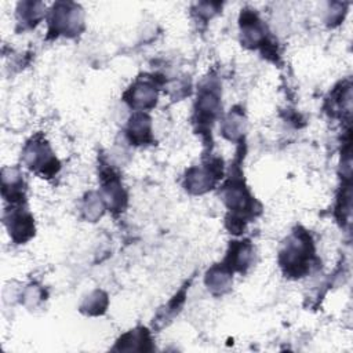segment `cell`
Returning <instances> with one entry per match:
<instances>
[{
    "mask_svg": "<svg viewBox=\"0 0 353 353\" xmlns=\"http://www.w3.org/2000/svg\"><path fill=\"white\" fill-rule=\"evenodd\" d=\"M312 252L310 237L306 233H295L280 255V262L285 273L295 277H301L306 273L310 266V259L313 258Z\"/></svg>",
    "mask_w": 353,
    "mask_h": 353,
    "instance_id": "obj_1",
    "label": "cell"
},
{
    "mask_svg": "<svg viewBox=\"0 0 353 353\" xmlns=\"http://www.w3.org/2000/svg\"><path fill=\"white\" fill-rule=\"evenodd\" d=\"M25 157L28 165L43 175H51L58 170L57 159L51 156L47 143L43 141L36 142V139H33V143H29L26 148Z\"/></svg>",
    "mask_w": 353,
    "mask_h": 353,
    "instance_id": "obj_2",
    "label": "cell"
},
{
    "mask_svg": "<svg viewBox=\"0 0 353 353\" xmlns=\"http://www.w3.org/2000/svg\"><path fill=\"white\" fill-rule=\"evenodd\" d=\"M10 234L17 243L26 241L33 233H34V226H33V219L29 214L21 212L19 210L12 211L10 216Z\"/></svg>",
    "mask_w": 353,
    "mask_h": 353,
    "instance_id": "obj_3",
    "label": "cell"
},
{
    "mask_svg": "<svg viewBox=\"0 0 353 353\" xmlns=\"http://www.w3.org/2000/svg\"><path fill=\"white\" fill-rule=\"evenodd\" d=\"M128 135L130 139L138 143H143L150 139V120L146 114H135L131 119L130 127H128Z\"/></svg>",
    "mask_w": 353,
    "mask_h": 353,
    "instance_id": "obj_4",
    "label": "cell"
},
{
    "mask_svg": "<svg viewBox=\"0 0 353 353\" xmlns=\"http://www.w3.org/2000/svg\"><path fill=\"white\" fill-rule=\"evenodd\" d=\"M131 91H132V97L130 103L132 106L146 108V106H153V103L156 102V92L153 91V87L149 85L148 83L138 84Z\"/></svg>",
    "mask_w": 353,
    "mask_h": 353,
    "instance_id": "obj_5",
    "label": "cell"
}]
</instances>
